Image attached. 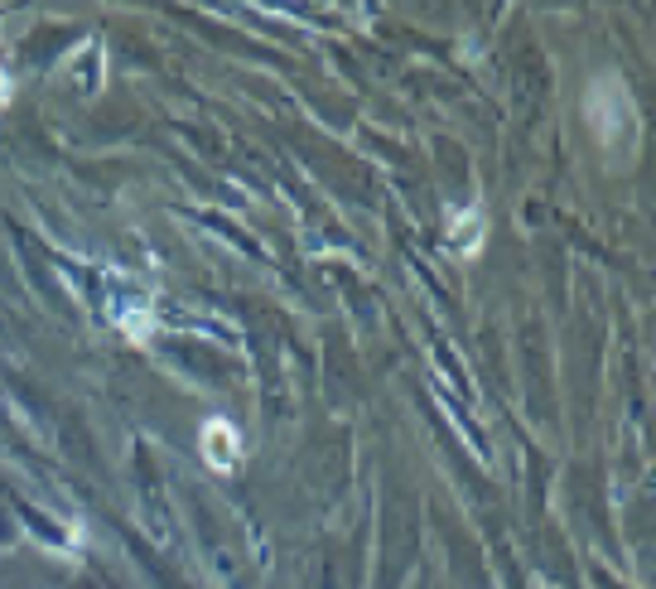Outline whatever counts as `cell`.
Listing matches in <instances>:
<instances>
[{
	"instance_id": "cell-1",
	"label": "cell",
	"mask_w": 656,
	"mask_h": 589,
	"mask_svg": "<svg viewBox=\"0 0 656 589\" xmlns=\"http://www.w3.org/2000/svg\"><path fill=\"white\" fill-rule=\"evenodd\" d=\"M203 459L213 464V469H237V459H242V440H237V430L232 421H208L203 425Z\"/></svg>"
},
{
	"instance_id": "cell-2",
	"label": "cell",
	"mask_w": 656,
	"mask_h": 589,
	"mask_svg": "<svg viewBox=\"0 0 656 589\" xmlns=\"http://www.w3.org/2000/svg\"><path fill=\"white\" fill-rule=\"evenodd\" d=\"M449 237L459 242V252H473V247H478V208H464V213L454 218V227H449Z\"/></svg>"
},
{
	"instance_id": "cell-3",
	"label": "cell",
	"mask_w": 656,
	"mask_h": 589,
	"mask_svg": "<svg viewBox=\"0 0 656 589\" xmlns=\"http://www.w3.org/2000/svg\"><path fill=\"white\" fill-rule=\"evenodd\" d=\"M5 102H10V78L0 73V107H5Z\"/></svg>"
}]
</instances>
